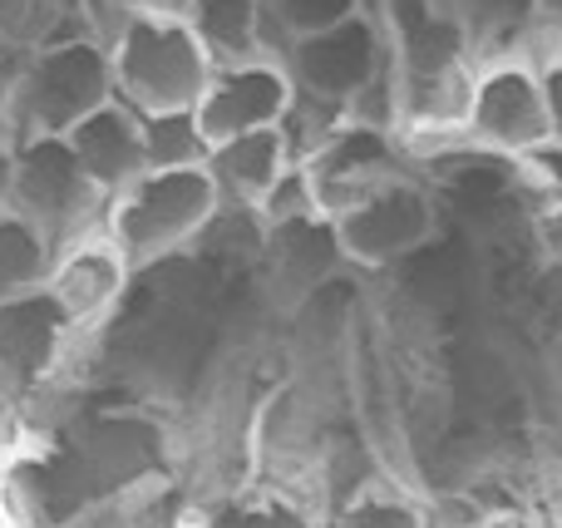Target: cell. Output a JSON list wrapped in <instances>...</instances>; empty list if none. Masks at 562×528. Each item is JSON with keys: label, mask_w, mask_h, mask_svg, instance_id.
I'll return each mask as SVG.
<instances>
[{"label": "cell", "mask_w": 562, "mask_h": 528, "mask_svg": "<svg viewBox=\"0 0 562 528\" xmlns=\"http://www.w3.org/2000/svg\"><path fill=\"white\" fill-rule=\"evenodd\" d=\"M49 267H55V243L35 223H25L15 207H0V302L45 292Z\"/></svg>", "instance_id": "cell-15"}, {"label": "cell", "mask_w": 562, "mask_h": 528, "mask_svg": "<svg viewBox=\"0 0 562 528\" xmlns=\"http://www.w3.org/2000/svg\"><path fill=\"white\" fill-rule=\"evenodd\" d=\"M464 134L469 144L488 148L498 158H533L538 148L553 144L548 134V109H543V79H538V59L528 55H498L474 69V89H469L464 109Z\"/></svg>", "instance_id": "cell-6"}, {"label": "cell", "mask_w": 562, "mask_h": 528, "mask_svg": "<svg viewBox=\"0 0 562 528\" xmlns=\"http://www.w3.org/2000/svg\"><path fill=\"white\" fill-rule=\"evenodd\" d=\"M291 104H296V85H291L286 65L267 55L247 59V65H217L193 119L207 144H227V138L257 134V128H281L291 119Z\"/></svg>", "instance_id": "cell-9"}, {"label": "cell", "mask_w": 562, "mask_h": 528, "mask_svg": "<svg viewBox=\"0 0 562 528\" xmlns=\"http://www.w3.org/2000/svg\"><path fill=\"white\" fill-rule=\"evenodd\" d=\"M138 5H154V10H183V0H138Z\"/></svg>", "instance_id": "cell-28"}, {"label": "cell", "mask_w": 562, "mask_h": 528, "mask_svg": "<svg viewBox=\"0 0 562 528\" xmlns=\"http://www.w3.org/2000/svg\"><path fill=\"white\" fill-rule=\"evenodd\" d=\"M538 79H543V109H548V134L553 148H562V49L538 59Z\"/></svg>", "instance_id": "cell-22"}, {"label": "cell", "mask_w": 562, "mask_h": 528, "mask_svg": "<svg viewBox=\"0 0 562 528\" xmlns=\"http://www.w3.org/2000/svg\"><path fill=\"white\" fill-rule=\"evenodd\" d=\"M330 233H336V247L356 267H390L429 243L435 203L419 183L395 178V183L375 188L370 198H360L356 207H346L340 217H330Z\"/></svg>", "instance_id": "cell-8"}, {"label": "cell", "mask_w": 562, "mask_h": 528, "mask_svg": "<svg viewBox=\"0 0 562 528\" xmlns=\"http://www.w3.org/2000/svg\"><path fill=\"white\" fill-rule=\"evenodd\" d=\"M326 528H429V514L400 490H366L340 504Z\"/></svg>", "instance_id": "cell-19"}, {"label": "cell", "mask_w": 562, "mask_h": 528, "mask_svg": "<svg viewBox=\"0 0 562 528\" xmlns=\"http://www.w3.org/2000/svg\"><path fill=\"white\" fill-rule=\"evenodd\" d=\"M538 15L553 20V25H562V0H538Z\"/></svg>", "instance_id": "cell-26"}, {"label": "cell", "mask_w": 562, "mask_h": 528, "mask_svg": "<svg viewBox=\"0 0 562 528\" xmlns=\"http://www.w3.org/2000/svg\"><path fill=\"white\" fill-rule=\"evenodd\" d=\"M198 528H316V519L281 494H233L213 504V514H203Z\"/></svg>", "instance_id": "cell-18"}, {"label": "cell", "mask_w": 562, "mask_h": 528, "mask_svg": "<svg viewBox=\"0 0 562 528\" xmlns=\"http://www.w3.org/2000/svg\"><path fill=\"white\" fill-rule=\"evenodd\" d=\"M296 158V144H291L286 128H257V134H243V138H227V144H213L207 148V178H213L217 198L223 207H262V198L281 183Z\"/></svg>", "instance_id": "cell-13"}, {"label": "cell", "mask_w": 562, "mask_h": 528, "mask_svg": "<svg viewBox=\"0 0 562 528\" xmlns=\"http://www.w3.org/2000/svg\"><path fill=\"white\" fill-rule=\"evenodd\" d=\"M5 207L35 223L55 243V252L89 233H104L109 217V198L89 183L65 138H15V173H10Z\"/></svg>", "instance_id": "cell-5"}, {"label": "cell", "mask_w": 562, "mask_h": 528, "mask_svg": "<svg viewBox=\"0 0 562 528\" xmlns=\"http://www.w3.org/2000/svg\"><path fill=\"white\" fill-rule=\"evenodd\" d=\"M257 217H262L272 233H286V227H301V223H321V207H316V193H311L306 168L291 164L286 173H281V183L262 198ZM326 223H330V217H326Z\"/></svg>", "instance_id": "cell-21"}, {"label": "cell", "mask_w": 562, "mask_h": 528, "mask_svg": "<svg viewBox=\"0 0 562 528\" xmlns=\"http://www.w3.org/2000/svg\"><path fill=\"white\" fill-rule=\"evenodd\" d=\"M281 65H286L291 85H296V99L330 109V114H356L390 79V40L385 25L366 10V15L346 20L336 30L291 40Z\"/></svg>", "instance_id": "cell-4"}, {"label": "cell", "mask_w": 562, "mask_h": 528, "mask_svg": "<svg viewBox=\"0 0 562 528\" xmlns=\"http://www.w3.org/2000/svg\"><path fill=\"white\" fill-rule=\"evenodd\" d=\"M262 5H267V25H277L286 35V45L321 35V30H336L370 10L366 0H262Z\"/></svg>", "instance_id": "cell-20"}, {"label": "cell", "mask_w": 562, "mask_h": 528, "mask_svg": "<svg viewBox=\"0 0 562 528\" xmlns=\"http://www.w3.org/2000/svg\"><path fill=\"white\" fill-rule=\"evenodd\" d=\"M114 99V65L109 45L94 35L49 40L20 65V94L10 114L15 138H65L75 124H85L94 109Z\"/></svg>", "instance_id": "cell-3"}, {"label": "cell", "mask_w": 562, "mask_h": 528, "mask_svg": "<svg viewBox=\"0 0 562 528\" xmlns=\"http://www.w3.org/2000/svg\"><path fill=\"white\" fill-rule=\"evenodd\" d=\"M0 528H20L15 509H10V499H5V490H0Z\"/></svg>", "instance_id": "cell-27"}, {"label": "cell", "mask_w": 562, "mask_h": 528, "mask_svg": "<svg viewBox=\"0 0 562 528\" xmlns=\"http://www.w3.org/2000/svg\"><path fill=\"white\" fill-rule=\"evenodd\" d=\"M217 213H223V198L207 168H148L124 193L109 198L104 233L128 257V267H144L203 237Z\"/></svg>", "instance_id": "cell-2"}, {"label": "cell", "mask_w": 562, "mask_h": 528, "mask_svg": "<svg viewBox=\"0 0 562 528\" xmlns=\"http://www.w3.org/2000/svg\"><path fill=\"white\" fill-rule=\"evenodd\" d=\"M178 15L198 35L213 65L267 59V5L262 0H183Z\"/></svg>", "instance_id": "cell-14"}, {"label": "cell", "mask_w": 562, "mask_h": 528, "mask_svg": "<svg viewBox=\"0 0 562 528\" xmlns=\"http://www.w3.org/2000/svg\"><path fill=\"white\" fill-rule=\"evenodd\" d=\"M69 341H75V332L49 292H25L0 302V395L20 405L40 385H49Z\"/></svg>", "instance_id": "cell-10"}, {"label": "cell", "mask_w": 562, "mask_h": 528, "mask_svg": "<svg viewBox=\"0 0 562 528\" xmlns=\"http://www.w3.org/2000/svg\"><path fill=\"white\" fill-rule=\"evenodd\" d=\"M10 173H15V134L0 128V207L10 203Z\"/></svg>", "instance_id": "cell-25"}, {"label": "cell", "mask_w": 562, "mask_h": 528, "mask_svg": "<svg viewBox=\"0 0 562 528\" xmlns=\"http://www.w3.org/2000/svg\"><path fill=\"white\" fill-rule=\"evenodd\" d=\"M128 277H134V267H128V257L114 247V237L89 233L55 252L45 292L55 296V306L65 312L69 332L85 336L114 316V306L124 302V292H128Z\"/></svg>", "instance_id": "cell-11"}, {"label": "cell", "mask_w": 562, "mask_h": 528, "mask_svg": "<svg viewBox=\"0 0 562 528\" xmlns=\"http://www.w3.org/2000/svg\"><path fill=\"white\" fill-rule=\"evenodd\" d=\"M454 15L464 25L469 45H504L538 25V0H454Z\"/></svg>", "instance_id": "cell-17"}, {"label": "cell", "mask_w": 562, "mask_h": 528, "mask_svg": "<svg viewBox=\"0 0 562 528\" xmlns=\"http://www.w3.org/2000/svg\"><path fill=\"white\" fill-rule=\"evenodd\" d=\"M25 450H30V430H25V420H20V405L0 395V480H5V470Z\"/></svg>", "instance_id": "cell-23"}, {"label": "cell", "mask_w": 562, "mask_h": 528, "mask_svg": "<svg viewBox=\"0 0 562 528\" xmlns=\"http://www.w3.org/2000/svg\"><path fill=\"white\" fill-rule=\"evenodd\" d=\"M301 168L311 178L321 217H340L346 207H356L360 198H370L375 188L400 178V144L395 128L366 124V119H340L326 138L301 154Z\"/></svg>", "instance_id": "cell-7"}, {"label": "cell", "mask_w": 562, "mask_h": 528, "mask_svg": "<svg viewBox=\"0 0 562 528\" xmlns=\"http://www.w3.org/2000/svg\"><path fill=\"white\" fill-rule=\"evenodd\" d=\"M207 138L198 128L193 109L183 114H148L144 119V154L148 168H203L207 164Z\"/></svg>", "instance_id": "cell-16"}, {"label": "cell", "mask_w": 562, "mask_h": 528, "mask_svg": "<svg viewBox=\"0 0 562 528\" xmlns=\"http://www.w3.org/2000/svg\"><path fill=\"white\" fill-rule=\"evenodd\" d=\"M109 65H114V99H124L134 114H183L198 109L213 59L188 30L178 10L128 5L109 40Z\"/></svg>", "instance_id": "cell-1"}, {"label": "cell", "mask_w": 562, "mask_h": 528, "mask_svg": "<svg viewBox=\"0 0 562 528\" xmlns=\"http://www.w3.org/2000/svg\"><path fill=\"white\" fill-rule=\"evenodd\" d=\"M20 65L25 59L0 49V128H10V114H15V94H20Z\"/></svg>", "instance_id": "cell-24"}, {"label": "cell", "mask_w": 562, "mask_h": 528, "mask_svg": "<svg viewBox=\"0 0 562 528\" xmlns=\"http://www.w3.org/2000/svg\"><path fill=\"white\" fill-rule=\"evenodd\" d=\"M69 154L79 158V168L89 173V183L104 198L124 193L138 173H148V154H144V114L124 104V99H109L104 109L75 124L65 134Z\"/></svg>", "instance_id": "cell-12"}]
</instances>
